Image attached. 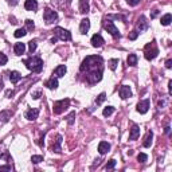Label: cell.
Instances as JSON below:
<instances>
[{"instance_id": "23", "label": "cell", "mask_w": 172, "mask_h": 172, "mask_svg": "<svg viewBox=\"0 0 172 172\" xmlns=\"http://www.w3.org/2000/svg\"><path fill=\"white\" fill-rule=\"evenodd\" d=\"M79 12L81 14L89 12V0H79Z\"/></svg>"}, {"instance_id": "15", "label": "cell", "mask_w": 172, "mask_h": 172, "mask_svg": "<svg viewBox=\"0 0 172 172\" xmlns=\"http://www.w3.org/2000/svg\"><path fill=\"white\" fill-rule=\"evenodd\" d=\"M38 116H39V109H30V110L26 112V118L30 120V121L36 120Z\"/></svg>"}, {"instance_id": "25", "label": "cell", "mask_w": 172, "mask_h": 172, "mask_svg": "<svg viewBox=\"0 0 172 172\" xmlns=\"http://www.w3.org/2000/svg\"><path fill=\"white\" fill-rule=\"evenodd\" d=\"M152 140H153V133H152V132H148L147 136H145V139H144L143 145H144L145 148H149L151 144H152Z\"/></svg>"}, {"instance_id": "24", "label": "cell", "mask_w": 172, "mask_h": 172, "mask_svg": "<svg viewBox=\"0 0 172 172\" xmlns=\"http://www.w3.org/2000/svg\"><path fill=\"white\" fill-rule=\"evenodd\" d=\"M11 116H12V112H11V110H2V112H0V121H2V122H7L8 120L11 118Z\"/></svg>"}, {"instance_id": "34", "label": "cell", "mask_w": 172, "mask_h": 172, "mask_svg": "<svg viewBox=\"0 0 172 172\" xmlns=\"http://www.w3.org/2000/svg\"><path fill=\"white\" fill-rule=\"evenodd\" d=\"M28 50H30V53H31V54H32L34 51L36 50V42H35V41L28 42Z\"/></svg>"}, {"instance_id": "26", "label": "cell", "mask_w": 172, "mask_h": 172, "mask_svg": "<svg viewBox=\"0 0 172 172\" xmlns=\"http://www.w3.org/2000/svg\"><path fill=\"white\" fill-rule=\"evenodd\" d=\"M127 62H128L129 66H136L137 65V55L136 54H129Z\"/></svg>"}, {"instance_id": "41", "label": "cell", "mask_w": 172, "mask_h": 172, "mask_svg": "<svg viewBox=\"0 0 172 172\" xmlns=\"http://www.w3.org/2000/svg\"><path fill=\"white\" fill-rule=\"evenodd\" d=\"M41 94H42V91H41V90L35 91V93H34V94H32V98H34V100H38V98H39V97H41Z\"/></svg>"}, {"instance_id": "14", "label": "cell", "mask_w": 172, "mask_h": 172, "mask_svg": "<svg viewBox=\"0 0 172 172\" xmlns=\"http://www.w3.org/2000/svg\"><path fill=\"white\" fill-rule=\"evenodd\" d=\"M61 144H62V136H61V134H58V136H57L55 143H53V145H51L50 149L53 151V152H57V153H61V152H62Z\"/></svg>"}, {"instance_id": "21", "label": "cell", "mask_w": 172, "mask_h": 172, "mask_svg": "<svg viewBox=\"0 0 172 172\" xmlns=\"http://www.w3.org/2000/svg\"><path fill=\"white\" fill-rule=\"evenodd\" d=\"M14 51H15L16 55H22L26 51V45L24 43H16V45L14 46Z\"/></svg>"}, {"instance_id": "31", "label": "cell", "mask_w": 172, "mask_h": 172, "mask_svg": "<svg viewBox=\"0 0 172 172\" xmlns=\"http://www.w3.org/2000/svg\"><path fill=\"white\" fill-rule=\"evenodd\" d=\"M24 23H26V28H27L28 31H32L34 28H35V24H34V22L31 20V19H27Z\"/></svg>"}, {"instance_id": "30", "label": "cell", "mask_w": 172, "mask_h": 172, "mask_svg": "<svg viewBox=\"0 0 172 172\" xmlns=\"http://www.w3.org/2000/svg\"><path fill=\"white\" fill-rule=\"evenodd\" d=\"M113 112H114V108L113 106H106L104 109V112H102V114H104L105 117H109V116H112L113 114Z\"/></svg>"}, {"instance_id": "19", "label": "cell", "mask_w": 172, "mask_h": 172, "mask_svg": "<svg viewBox=\"0 0 172 172\" xmlns=\"http://www.w3.org/2000/svg\"><path fill=\"white\" fill-rule=\"evenodd\" d=\"M45 86H47L48 89H51V90H55L57 88H58V79H57V77L54 78V77H51L48 81H46Z\"/></svg>"}, {"instance_id": "43", "label": "cell", "mask_w": 172, "mask_h": 172, "mask_svg": "<svg viewBox=\"0 0 172 172\" xmlns=\"http://www.w3.org/2000/svg\"><path fill=\"white\" fill-rule=\"evenodd\" d=\"M165 67H167V69H171L172 67V61H171V59H168V61L165 62Z\"/></svg>"}, {"instance_id": "37", "label": "cell", "mask_w": 172, "mask_h": 172, "mask_svg": "<svg viewBox=\"0 0 172 172\" xmlns=\"http://www.w3.org/2000/svg\"><path fill=\"white\" fill-rule=\"evenodd\" d=\"M114 167H116V160L112 159V160H109L108 161V164H106V167L105 168H106V170H113Z\"/></svg>"}, {"instance_id": "5", "label": "cell", "mask_w": 172, "mask_h": 172, "mask_svg": "<svg viewBox=\"0 0 172 172\" xmlns=\"http://www.w3.org/2000/svg\"><path fill=\"white\" fill-rule=\"evenodd\" d=\"M69 105H70V100H67V98H66V100H61V101L54 102L53 110H54V113H55V114H61V113H63L66 109L69 108Z\"/></svg>"}, {"instance_id": "38", "label": "cell", "mask_w": 172, "mask_h": 172, "mask_svg": "<svg viewBox=\"0 0 172 172\" xmlns=\"http://www.w3.org/2000/svg\"><path fill=\"white\" fill-rule=\"evenodd\" d=\"M139 31L137 30H134V31H132L131 34H129V39H131V41H136L137 39V36H139Z\"/></svg>"}, {"instance_id": "7", "label": "cell", "mask_w": 172, "mask_h": 172, "mask_svg": "<svg viewBox=\"0 0 172 172\" xmlns=\"http://www.w3.org/2000/svg\"><path fill=\"white\" fill-rule=\"evenodd\" d=\"M43 19H45V22L47 23V24H51V23L58 20V14H57L55 11L50 10V8H46L45 14H43Z\"/></svg>"}, {"instance_id": "36", "label": "cell", "mask_w": 172, "mask_h": 172, "mask_svg": "<svg viewBox=\"0 0 172 172\" xmlns=\"http://www.w3.org/2000/svg\"><path fill=\"white\" fill-rule=\"evenodd\" d=\"M137 160H139L140 163H145L148 160V156L145 153H139L137 155Z\"/></svg>"}, {"instance_id": "8", "label": "cell", "mask_w": 172, "mask_h": 172, "mask_svg": "<svg viewBox=\"0 0 172 172\" xmlns=\"http://www.w3.org/2000/svg\"><path fill=\"white\" fill-rule=\"evenodd\" d=\"M104 27H105V30H106L108 32L113 36V38H120V32H118V30H117L116 26L113 24V22H110V20L105 22L104 23Z\"/></svg>"}, {"instance_id": "33", "label": "cell", "mask_w": 172, "mask_h": 172, "mask_svg": "<svg viewBox=\"0 0 172 172\" xmlns=\"http://www.w3.org/2000/svg\"><path fill=\"white\" fill-rule=\"evenodd\" d=\"M31 161H32L34 164H39L41 161H43V156H39V155H34V156L31 157Z\"/></svg>"}, {"instance_id": "17", "label": "cell", "mask_w": 172, "mask_h": 172, "mask_svg": "<svg viewBox=\"0 0 172 172\" xmlns=\"http://www.w3.org/2000/svg\"><path fill=\"white\" fill-rule=\"evenodd\" d=\"M66 71H67V69H66V66H65V65H59L58 67H57L55 70H54L53 75H55L57 78H61V77H65Z\"/></svg>"}, {"instance_id": "46", "label": "cell", "mask_w": 172, "mask_h": 172, "mask_svg": "<svg viewBox=\"0 0 172 172\" xmlns=\"http://www.w3.org/2000/svg\"><path fill=\"white\" fill-rule=\"evenodd\" d=\"M168 89H170V94L172 93V81L168 82Z\"/></svg>"}, {"instance_id": "29", "label": "cell", "mask_w": 172, "mask_h": 172, "mask_svg": "<svg viewBox=\"0 0 172 172\" xmlns=\"http://www.w3.org/2000/svg\"><path fill=\"white\" fill-rule=\"evenodd\" d=\"M117 65H118V59H110V61H108V66L110 70H116Z\"/></svg>"}, {"instance_id": "45", "label": "cell", "mask_w": 172, "mask_h": 172, "mask_svg": "<svg viewBox=\"0 0 172 172\" xmlns=\"http://www.w3.org/2000/svg\"><path fill=\"white\" fill-rule=\"evenodd\" d=\"M100 164H101V159H97V160H96V163H94V165H93V168L96 167V165H100Z\"/></svg>"}, {"instance_id": "13", "label": "cell", "mask_w": 172, "mask_h": 172, "mask_svg": "<svg viewBox=\"0 0 172 172\" xmlns=\"http://www.w3.org/2000/svg\"><path fill=\"white\" fill-rule=\"evenodd\" d=\"M104 43H105L104 38H102L100 34H96V35L91 36V46H93V47H101Z\"/></svg>"}, {"instance_id": "6", "label": "cell", "mask_w": 172, "mask_h": 172, "mask_svg": "<svg viewBox=\"0 0 172 172\" xmlns=\"http://www.w3.org/2000/svg\"><path fill=\"white\" fill-rule=\"evenodd\" d=\"M54 34H55V38L61 39V41H71V34L67 30L62 27H55L54 28Z\"/></svg>"}, {"instance_id": "9", "label": "cell", "mask_w": 172, "mask_h": 172, "mask_svg": "<svg viewBox=\"0 0 172 172\" xmlns=\"http://www.w3.org/2000/svg\"><path fill=\"white\" fill-rule=\"evenodd\" d=\"M136 27H137V30H139L140 32H143V31L148 30V27H149V23L147 22V18H145V16H140L139 20H137Z\"/></svg>"}, {"instance_id": "39", "label": "cell", "mask_w": 172, "mask_h": 172, "mask_svg": "<svg viewBox=\"0 0 172 172\" xmlns=\"http://www.w3.org/2000/svg\"><path fill=\"white\" fill-rule=\"evenodd\" d=\"M74 117H75V112H71V113H70V116L67 117V118H69L67 121H69V124H70V125L73 124V121H74Z\"/></svg>"}, {"instance_id": "18", "label": "cell", "mask_w": 172, "mask_h": 172, "mask_svg": "<svg viewBox=\"0 0 172 172\" xmlns=\"http://www.w3.org/2000/svg\"><path fill=\"white\" fill-rule=\"evenodd\" d=\"M109 149H110V144H109V143H106V141H101V143L98 144V152H100L101 155L108 153Z\"/></svg>"}, {"instance_id": "48", "label": "cell", "mask_w": 172, "mask_h": 172, "mask_svg": "<svg viewBox=\"0 0 172 172\" xmlns=\"http://www.w3.org/2000/svg\"><path fill=\"white\" fill-rule=\"evenodd\" d=\"M10 96H14V91H7V97H10Z\"/></svg>"}, {"instance_id": "10", "label": "cell", "mask_w": 172, "mask_h": 172, "mask_svg": "<svg viewBox=\"0 0 172 172\" xmlns=\"http://www.w3.org/2000/svg\"><path fill=\"white\" fill-rule=\"evenodd\" d=\"M149 110V100H144V101H140L137 104V112L141 114H145Z\"/></svg>"}, {"instance_id": "47", "label": "cell", "mask_w": 172, "mask_h": 172, "mask_svg": "<svg viewBox=\"0 0 172 172\" xmlns=\"http://www.w3.org/2000/svg\"><path fill=\"white\" fill-rule=\"evenodd\" d=\"M170 129H171L170 127H165V129H164V132H165V133H167V134H168V133H170Z\"/></svg>"}, {"instance_id": "42", "label": "cell", "mask_w": 172, "mask_h": 172, "mask_svg": "<svg viewBox=\"0 0 172 172\" xmlns=\"http://www.w3.org/2000/svg\"><path fill=\"white\" fill-rule=\"evenodd\" d=\"M157 15H159V11H157V10H155V11H153V12H152V14H151V18H152V19H155V18H156V16H157Z\"/></svg>"}, {"instance_id": "35", "label": "cell", "mask_w": 172, "mask_h": 172, "mask_svg": "<svg viewBox=\"0 0 172 172\" xmlns=\"http://www.w3.org/2000/svg\"><path fill=\"white\" fill-rule=\"evenodd\" d=\"M7 62H8L7 55H5V54H3V53H0V66H4Z\"/></svg>"}, {"instance_id": "32", "label": "cell", "mask_w": 172, "mask_h": 172, "mask_svg": "<svg viewBox=\"0 0 172 172\" xmlns=\"http://www.w3.org/2000/svg\"><path fill=\"white\" fill-rule=\"evenodd\" d=\"M105 100H106V94H105V93H101L98 97H97V100H96V104H97V105H101L102 102L105 101Z\"/></svg>"}, {"instance_id": "2", "label": "cell", "mask_w": 172, "mask_h": 172, "mask_svg": "<svg viewBox=\"0 0 172 172\" xmlns=\"http://www.w3.org/2000/svg\"><path fill=\"white\" fill-rule=\"evenodd\" d=\"M23 63L26 65V67L32 70L34 73H41L42 69H43V61L39 57H31L28 59H24Z\"/></svg>"}, {"instance_id": "16", "label": "cell", "mask_w": 172, "mask_h": 172, "mask_svg": "<svg viewBox=\"0 0 172 172\" xmlns=\"http://www.w3.org/2000/svg\"><path fill=\"white\" fill-rule=\"evenodd\" d=\"M24 8L27 11H36L38 10V3H36V0H26L24 2Z\"/></svg>"}, {"instance_id": "20", "label": "cell", "mask_w": 172, "mask_h": 172, "mask_svg": "<svg viewBox=\"0 0 172 172\" xmlns=\"http://www.w3.org/2000/svg\"><path fill=\"white\" fill-rule=\"evenodd\" d=\"M140 136V128L139 125H133L131 129V134H129V140H136Z\"/></svg>"}, {"instance_id": "44", "label": "cell", "mask_w": 172, "mask_h": 172, "mask_svg": "<svg viewBox=\"0 0 172 172\" xmlns=\"http://www.w3.org/2000/svg\"><path fill=\"white\" fill-rule=\"evenodd\" d=\"M8 3H10L11 5H16L18 4V0H8Z\"/></svg>"}, {"instance_id": "4", "label": "cell", "mask_w": 172, "mask_h": 172, "mask_svg": "<svg viewBox=\"0 0 172 172\" xmlns=\"http://www.w3.org/2000/svg\"><path fill=\"white\" fill-rule=\"evenodd\" d=\"M157 54H159V48H157L156 46L153 45V43H151V45H147V46H145V51H144L145 59H148V61H152V59H155V58L157 57Z\"/></svg>"}, {"instance_id": "22", "label": "cell", "mask_w": 172, "mask_h": 172, "mask_svg": "<svg viewBox=\"0 0 172 172\" xmlns=\"http://www.w3.org/2000/svg\"><path fill=\"white\" fill-rule=\"evenodd\" d=\"M20 78H22V74L19 71H11L10 73V81L12 84H18L20 81Z\"/></svg>"}, {"instance_id": "1", "label": "cell", "mask_w": 172, "mask_h": 172, "mask_svg": "<svg viewBox=\"0 0 172 172\" xmlns=\"http://www.w3.org/2000/svg\"><path fill=\"white\" fill-rule=\"evenodd\" d=\"M79 71L85 74V79L89 85H94L102 79V73H104V61L98 55L86 57L82 62Z\"/></svg>"}, {"instance_id": "27", "label": "cell", "mask_w": 172, "mask_h": 172, "mask_svg": "<svg viewBox=\"0 0 172 172\" xmlns=\"http://www.w3.org/2000/svg\"><path fill=\"white\" fill-rule=\"evenodd\" d=\"M171 22H172L171 14H165V15L161 18V24H163V26H170Z\"/></svg>"}, {"instance_id": "28", "label": "cell", "mask_w": 172, "mask_h": 172, "mask_svg": "<svg viewBox=\"0 0 172 172\" xmlns=\"http://www.w3.org/2000/svg\"><path fill=\"white\" fill-rule=\"evenodd\" d=\"M26 34H27L26 32V28H18V30L14 32V36H15V38H22V36H24Z\"/></svg>"}, {"instance_id": "3", "label": "cell", "mask_w": 172, "mask_h": 172, "mask_svg": "<svg viewBox=\"0 0 172 172\" xmlns=\"http://www.w3.org/2000/svg\"><path fill=\"white\" fill-rule=\"evenodd\" d=\"M14 168L12 165V159H11L10 153L4 152L0 156V171H11Z\"/></svg>"}, {"instance_id": "40", "label": "cell", "mask_w": 172, "mask_h": 172, "mask_svg": "<svg viewBox=\"0 0 172 172\" xmlns=\"http://www.w3.org/2000/svg\"><path fill=\"white\" fill-rule=\"evenodd\" d=\"M127 3L129 5H137L140 3V0H127Z\"/></svg>"}, {"instance_id": "11", "label": "cell", "mask_w": 172, "mask_h": 172, "mask_svg": "<svg viewBox=\"0 0 172 172\" xmlns=\"http://www.w3.org/2000/svg\"><path fill=\"white\" fill-rule=\"evenodd\" d=\"M118 93H120V97H121L122 100H127V98H129V97L132 96L131 88H129V86H127V85H122L121 88H120Z\"/></svg>"}, {"instance_id": "12", "label": "cell", "mask_w": 172, "mask_h": 172, "mask_svg": "<svg viewBox=\"0 0 172 172\" xmlns=\"http://www.w3.org/2000/svg\"><path fill=\"white\" fill-rule=\"evenodd\" d=\"M89 28H90V20H89L88 18L82 19L81 24H79V32H81L82 35H85V34H88Z\"/></svg>"}]
</instances>
